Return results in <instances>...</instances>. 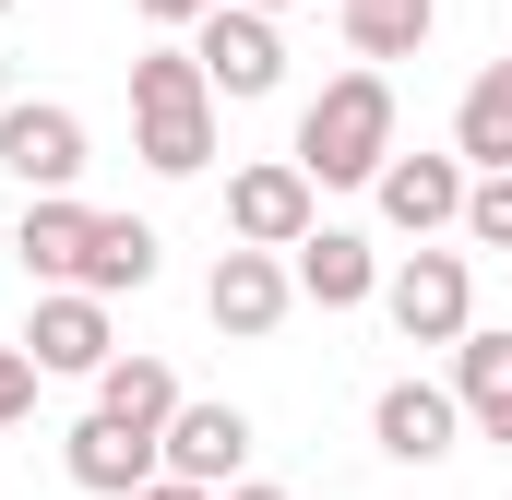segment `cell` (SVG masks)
<instances>
[{
  "instance_id": "1",
  "label": "cell",
  "mask_w": 512,
  "mask_h": 500,
  "mask_svg": "<svg viewBox=\"0 0 512 500\" xmlns=\"http://www.w3.org/2000/svg\"><path fill=\"white\" fill-rule=\"evenodd\" d=\"M131 155L155 179H203L215 167V84H203V60L179 36H155L131 60Z\"/></svg>"
},
{
  "instance_id": "2",
  "label": "cell",
  "mask_w": 512,
  "mask_h": 500,
  "mask_svg": "<svg viewBox=\"0 0 512 500\" xmlns=\"http://www.w3.org/2000/svg\"><path fill=\"white\" fill-rule=\"evenodd\" d=\"M286 155L310 167V191H370L393 167V72H334L298 108V143Z\"/></svg>"
},
{
  "instance_id": "3",
  "label": "cell",
  "mask_w": 512,
  "mask_h": 500,
  "mask_svg": "<svg viewBox=\"0 0 512 500\" xmlns=\"http://www.w3.org/2000/svg\"><path fill=\"white\" fill-rule=\"evenodd\" d=\"M0 167L24 179V203L84 191V167H96V131H84V108H60V96H12V108H0Z\"/></svg>"
},
{
  "instance_id": "4",
  "label": "cell",
  "mask_w": 512,
  "mask_h": 500,
  "mask_svg": "<svg viewBox=\"0 0 512 500\" xmlns=\"http://www.w3.org/2000/svg\"><path fill=\"white\" fill-rule=\"evenodd\" d=\"M382 322L405 346H465V334H477V274H465V250H405L382 274Z\"/></svg>"
},
{
  "instance_id": "5",
  "label": "cell",
  "mask_w": 512,
  "mask_h": 500,
  "mask_svg": "<svg viewBox=\"0 0 512 500\" xmlns=\"http://www.w3.org/2000/svg\"><path fill=\"white\" fill-rule=\"evenodd\" d=\"M12 346L36 358V381H108L120 322H108V298H84V286H36V310H24Z\"/></svg>"
},
{
  "instance_id": "6",
  "label": "cell",
  "mask_w": 512,
  "mask_h": 500,
  "mask_svg": "<svg viewBox=\"0 0 512 500\" xmlns=\"http://www.w3.org/2000/svg\"><path fill=\"white\" fill-rule=\"evenodd\" d=\"M191 60H203L215 108H262V96L286 84V24H262V12H239V0H215V12L191 24Z\"/></svg>"
},
{
  "instance_id": "7",
  "label": "cell",
  "mask_w": 512,
  "mask_h": 500,
  "mask_svg": "<svg viewBox=\"0 0 512 500\" xmlns=\"http://www.w3.org/2000/svg\"><path fill=\"white\" fill-rule=\"evenodd\" d=\"M310 227H322V191H310L298 155H262V167L227 179V250H274V262H286Z\"/></svg>"
},
{
  "instance_id": "8",
  "label": "cell",
  "mask_w": 512,
  "mask_h": 500,
  "mask_svg": "<svg viewBox=\"0 0 512 500\" xmlns=\"http://www.w3.org/2000/svg\"><path fill=\"white\" fill-rule=\"evenodd\" d=\"M465 191H477V179H465V155H405V143H393V167L382 179H370V203H382V227L393 239H465Z\"/></svg>"
},
{
  "instance_id": "9",
  "label": "cell",
  "mask_w": 512,
  "mask_h": 500,
  "mask_svg": "<svg viewBox=\"0 0 512 500\" xmlns=\"http://www.w3.org/2000/svg\"><path fill=\"white\" fill-rule=\"evenodd\" d=\"M60 477H72L84 500H143L155 477H167V441H143V429H120V417H72Z\"/></svg>"
},
{
  "instance_id": "10",
  "label": "cell",
  "mask_w": 512,
  "mask_h": 500,
  "mask_svg": "<svg viewBox=\"0 0 512 500\" xmlns=\"http://www.w3.org/2000/svg\"><path fill=\"white\" fill-rule=\"evenodd\" d=\"M370 441H382L393 465H441L453 441H465V405H453V381H382L370 393Z\"/></svg>"
},
{
  "instance_id": "11",
  "label": "cell",
  "mask_w": 512,
  "mask_h": 500,
  "mask_svg": "<svg viewBox=\"0 0 512 500\" xmlns=\"http://www.w3.org/2000/svg\"><path fill=\"white\" fill-rule=\"evenodd\" d=\"M203 310H215V334L262 346V334L298 310V274H286L274 250H215V274H203Z\"/></svg>"
},
{
  "instance_id": "12",
  "label": "cell",
  "mask_w": 512,
  "mask_h": 500,
  "mask_svg": "<svg viewBox=\"0 0 512 500\" xmlns=\"http://www.w3.org/2000/svg\"><path fill=\"white\" fill-rule=\"evenodd\" d=\"M286 274H298V298H310V310H370L393 262L358 239V227H310V239L286 250Z\"/></svg>"
},
{
  "instance_id": "13",
  "label": "cell",
  "mask_w": 512,
  "mask_h": 500,
  "mask_svg": "<svg viewBox=\"0 0 512 500\" xmlns=\"http://www.w3.org/2000/svg\"><path fill=\"white\" fill-rule=\"evenodd\" d=\"M239 465H251V417L239 405H179L167 417V477H191V489H239Z\"/></svg>"
},
{
  "instance_id": "14",
  "label": "cell",
  "mask_w": 512,
  "mask_h": 500,
  "mask_svg": "<svg viewBox=\"0 0 512 500\" xmlns=\"http://www.w3.org/2000/svg\"><path fill=\"white\" fill-rule=\"evenodd\" d=\"M155 274H167V239H155L143 215H96V239H84V274H72V286H84V298H143Z\"/></svg>"
},
{
  "instance_id": "15",
  "label": "cell",
  "mask_w": 512,
  "mask_h": 500,
  "mask_svg": "<svg viewBox=\"0 0 512 500\" xmlns=\"http://www.w3.org/2000/svg\"><path fill=\"white\" fill-rule=\"evenodd\" d=\"M453 405H465V429H477V441H512V334L477 322V334L453 346Z\"/></svg>"
},
{
  "instance_id": "16",
  "label": "cell",
  "mask_w": 512,
  "mask_h": 500,
  "mask_svg": "<svg viewBox=\"0 0 512 500\" xmlns=\"http://www.w3.org/2000/svg\"><path fill=\"white\" fill-rule=\"evenodd\" d=\"M453 155H465V179H512V60H489V72L465 84V108H453Z\"/></svg>"
},
{
  "instance_id": "17",
  "label": "cell",
  "mask_w": 512,
  "mask_h": 500,
  "mask_svg": "<svg viewBox=\"0 0 512 500\" xmlns=\"http://www.w3.org/2000/svg\"><path fill=\"white\" fill-rule=\"evenodd\" d=\"M84 239H96V203H84V191L24 203V227H12V250H24V274H36V286H72V274H84Z\"/></svg>"
},
{
  "instance_id": "18",
  "label": "cell",
  "mask_w": 512,
  "mask_h": 500,
  "mask_svg": "<svg viewBox=\"0 0 512 500\" xmlns=\"http://www.w3.org/2000/svg\"><path fill=\"white\" fill-rule=\"evenodd\" d=\"M334 12H346L358 72H393V60H417V48L441 36V0H334Z\"/></svg>"
},
{
  "instance_id": "19",
  "label": "cell",
  "mask_w": 512,
  "mask_h": 500,
  "mask_svg": "<svg viewBox=\"0 0 512 500\" xmlns=\"http://www.w3.org/2000/svg\"><path fill=\"white\" fill-rule=\"evenodd\" d=\"M179 405H191V393H179L167 358H108V381H96V417H120V429H143V441H167Z\"/></svg>"
},
{
  "instance_id": "20",
  "label": "cell",
  "mask_w": 512,
  "mask_h": 500,
  "mask_svg": "<svg viewBox=\"0 0 512 500\" xmlns=\"http://www.w3.org/2000/svg\"><path fill=\"white\" fill-rule=\"evenodd\" d=\"M465 239H477V250H512V179H477V191H465Z\"/></svg>"
},
{
  "instance_id": "21",
  "label": "cell",
  "mask_w": 512,
  "mask_h": 500,
  "mask_svg": "<svg viewBox=\"0 0 512 500\" xmlns=\"http://www.w3.org/2000/svg\"><path fill=\"white\" fill-rule=\"evenodd\" d=\"M24 417H36V358L0 334V429H24Z\"/></svg>"
},
{
  "instance_id": "22",
  "label": "cell",
  "mask_w": 512,
  "mask_h": 500,
  "mask_svg": "<svg viewBox=\"0 0 512 500\" xmlns=\"http://www.w3.org/2000/svg\"><path fill=\"white\" fill-rule=\"evenodd\" d=\"M131 12H143V24H155V36H191V24H203V12H215V0H131Z\"/></svg>"
},
{
  "instance_id": "23",
  "label": "cell",
  "mask_w": 512,
  "mask_h": 500,
  "mask_svg": "<svg viewBox=\"0 0 512 500\" xmlns=\"http://www.w3.org/2000/svg\"><path fill=\"white\" fill-rule=\"evenodd\" d=\"M143 500H215V489H191V477H155V489H143Z\"/></svg>"
},
{
  "instance_id": "24",
  "label": "cell",
  "mask_w": 512,
  "mask_h": 500,
  "mask_svg": "<svg viewBox=\"0 0 512 500\" xmlns=\"http://www.w3.org/2000/svg\"><path fill=\"white\" fill-rule=\"evenodd\" d=\"M227 500H286V489H274V477H239V489H227Z\"/></svg>"
},
{
  "instance_id": "25",
  "label": "cell",
  "mask_w": 512,
  "mask_h": 500,
  "mask_svg": "<svg viewBox=\"0 0 512 500\" xmlns=\"http://www.w3.org/2000/svg\"><path fill=\"white\" fill-rule=\"evenodd\" d=\"M239 12H262V24H286V12H298V0H239Z\"/></svg>"
},
{
  "instance_id": "26",
  "label": "cell",
  "mask_w": 512,
  "mask_h": 500,
  "mask_svg": "<svg viewBox=\"0 0 512 500\" xmlns=\"http://www.w3.org/2000/svg\"><path fill=\"white\" fill-rule=\"evenodd\" d=\"M0 108H12V48H0Z\"/></svg>"
},
{
  "instance_id": "27",
  "label": "cell",
  "mask_w": 512,
  "mask_h": 500,
  "mask_svg": "<svg viewBox=\"0 0 512 500\" xmlns=\"http://www.w3.org/2000/svg\"><path fill=\"white\" fill-rule=\"evenodd\" d=\"M0 12H12V0H0Z\"/></svg>"
},
{
  "instance_id": "28",
  "label": "cell",
  "mask_w": 512,
  "mask_h": 500,
  "mask_svg": "<svg viewBox=\"0 0 512 500\" xmlns=\"http://www.w3.org/2000/svg\"><path fill=\"white\" fill-rule=\"evenodd\" d=\"M501 60H512V48H501Z\"/></svg>"
}]
</instances>
